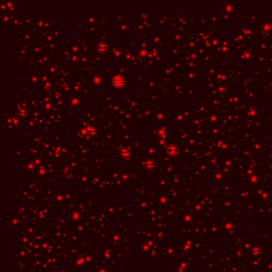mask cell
<instances>
[{
	"instance_id": "obj_1",
	"label": "cell",
	"mask_w": 272,
	"mask_h": 272,
	"mask_svg": "<svg viewBox=\"0 0 272 272\" xmlns=\"http://www.w3.org/2000/svg\"><path fill=\"white\" fill-rule=\"evenodd\" d=\"M112 83L116 87H122L124 84H125V79L123 78L121 76H116L112 80Z\"/></svg>"
},
{
	"instance_id": "obj_2",
	"label": "cell",
	"mask_w": 272,
	"mask_h": 272,
	"mask_svg": "<svg viewBox=\"0 0 272 272\" xmlns=\"http://www.w3.org/2000/svg\"><path fill=\"white\" fill-rule=\"evenodd\" d=\"M106 49H107V46L104 43H101L98 45V50H100L101 52H105Z\"/></svg>"
}]
</instances>
